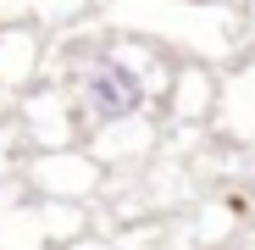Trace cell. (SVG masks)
I'll use <instances>...</instances> for the list:
<instances>
[{"label":"cell","mask_w":255,"mask_h":250,"mask_svg":"<svg viewBox=\"0 0 255 250\" xmlns=\"http://www.w3.org/2000/svg\"><path fill=\"white\" fill-rule=\"evenodd\" d=\"M111 33L150 39L178 61H239L244 50V17L239 0H111L95 11Z\"/></svg>","instance_id":"cell-1"},{"label":"cell","mask_w":255,"mask_h":250,"mask_svg":"<svg viewBox=\"0 0 255 250\" xmlns=\"http://www.w3.org/2000/svg\"><path fill=\"white\" fill-rule=\"evenodd\" d=\"M33 189L45 200H95L100 184H106V161L89 150V145H61V150H39L33 156Z\"/></svg>","instance_id":"cell-3"},{"label":"cell","mask_w":255,"mask_h":250,"mask_svg":"<svg viewBox=\"0 0 255 250\" xmlns=\"http://www.w3.org/2000/svg\"><path fill=\"white\" fill-rule=\"evenodd\" d=\"M39 72V33L28 22L0 28V83H28Z\"/></svg>","instance_id":"cell-6"},{"label":"cell","mask_w":255,"mask_h":250,"mask_svg":"<svg viewBox=\"0 0 255 250\" xmlns=\"http://www.w3.org/2000/svg\"><path fill=\"white\" fill-rule=\"evenodd\" d=\"M172 67H178V56H166L150 39L111 33L106 50L67 83L72 100H78V117H83V134H106V128L150 117V106L166 95Z\"/></svg>","instance_id":"cell-2"},{"label":"cell","mask_w":255,"mask_h":250,"mask_svg":"<svg viewBox=\"0 0 255 250\" xmlns=\"http://www.w3.org/2000/svg\"><path fill=\"white\" fill-rule=\"evenodd\" d=\"M161 106H166V117H172L178 128L217 122V106H222V67H211V61H178L172 78H166Z\"/></svg>","instance_id":"cell-4"},{"label":"cell","mask_w":255,"mask_h":250,"mask_svg":"<svg viewBox=\"0 0 255 250\" xmlns=\"http://www.w3.org/2000/svg\"><path fill=\"white\" fill-rule=\"evenodd\" d=\"M217 122L228 139H255V61H239L233 72H222Z\"/></svg>","instance_id":"cell-5"},{"label":"cell","mask_w":255,"mask_h":250,"mask_svg":"<svg viewBox=\"0 0 255 250\" xmlns=\"http://www.w3.org/2000/svg\"><path fill=\"white\" fill-rule=\"evenodd\" d=\"M39 17L72 28V22H83V17H95V0H39Z\"/></svg>","instance_id":"cell-7"},{"label":"cell","mask_w":255,"mask_h":250,"mask_svg":"<svg viewBox=\"0 0 255 250\" xmlns=\"http://www.w3.org/2000/svg\"><path fill=\"white\" fill-rule=\"evenodd\" d=\"M100 6H111V0H95V11H100Z\"/></svg>","instance_id":"cell-10"},{"label":"cell","mask_w":255,"mask_h":250,"mask_svg":"<svg viewBox=\"0 0 255 250\" xmlns=\"http://www.w3.org/2000/svg\"><path fill=\"white\" fill-rule=\"evenodd\" d=\"M239 17H244V45H255V0H239Z\"/></svg>","instance_id":"cell-9"},{"label":"cell","mask_w":255,"mask_h":250,"mask_svg":"<svg viewBox=\"0 0 255 250\" xmlns=\"http://www.w3.org/2000/svg\"><path fill=\"white\" fill-rule=\"evenodd\" d=\"M28 17H39V0H0V28H17Z\"/></svg>","instance_id":"cell-8"}]
</instances>
